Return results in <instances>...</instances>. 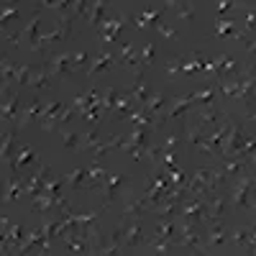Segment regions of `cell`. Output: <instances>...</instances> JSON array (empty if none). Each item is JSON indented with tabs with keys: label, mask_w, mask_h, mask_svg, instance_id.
Listing matches in <instances>:
<instances>
[{
	"label": "cell",
	"mask_w": 256,
	"mask_h": 256,
	"mask_svg": "<svg viewBox=\"0 0 256 256\" xmlns=\"http://www.w3.org/2000/svg\"><path fill=\"white\" fill-rule=\"evenodd\" d=\"M49 177H52V169L44 164L38 172H34V174L24 182V192H28V195H38V192H44V184H46Z\"/></svg>",
	"instance_id": "obj_7"
},
{
	"label": "cell",
	"mask_w": 256,
	"mask_h": 256,
	"mask_svg": "<svg viewBox=\"0 0 256 256\" xmlns=\"http://www.w3.org/2000/svg\"><path fill=\"white\" fill-rule=\"evenodd\" d=\"M90 8H92V0H74V6L70 10V16H90Z\"/></svg>",
	"instance_id": "obj_40"
},
{
	"label": "cell",
	"mask_w": 256,
	"mask_h": 256,
	"mask_svg": "<svg viewBox=\"0 0 256 256\" xmlns=\"http://www.w3.org/2000/svg\"><path fill=\"white\" fill-rule=\"evenodd\" d=\"M62 180H64V184H70V187H74V190H82L84 180H88V169L77 166V169H72V172H70L67 177H62Z\"/></svg>",
	"instance_id": "obj_33"
},
{
	"label": "cell",
	"mask_w": 256,
	"mask_h": 256,
	"mask_svg": "<svg viewBox=\"0 0 256 256\" xmlns=\"http://www.w3.org/2000/svg\"><path fill=\"white\" fill-rule=\"evenodd\" d=\"M190 3H192V0H166V6L174 8L177 16H180L182 20H192V16H195V10H192Z\"/></svg>",
	"instance_id": "obj_32"
},
{
	"label": "cell",
	"mask_w": 256,
	"mask_h": 256,
	"mask_svg": "<svg viewBox=\"0 0 256 256\" xmlns=\"http://www.w3.org/2000/svg\"><path fill=\"white\" fill-rule=\"evenodd\" d=\"M228 244L233 246H254V228H236L228 233Z\"/></svg>",
	"instance_id": "obj_24"
},
{
	"label": "cell",
	"mask_w": 256,
	"mask_h": 256,
	"mask_svg": "<svg viewBox=\"0 0 256 256\" xmlns=\"http://www.w3.org/2000/svg\"><path fill=\"white\" fill-rule=\"evenodd\" d=\"M108 6H110V0H92V8H90V24L98 28L100 26V20L108 18Z\"/></svg>",
	"instance_id": "obj_21"
},
{
	"label": "cell",
	"mask_w": 256,
	"mask_h": 256,
	"mask_svg": "<svg viewBox=\"0 0 256 256\" xmlns=\"http://www.w3.org/2000/svg\"><path fill=\"white\" fill-rule=\"evenodd\" d=\"M116 100H118V90H116V88H105V92L100 95V108H102V110L116 108Z\"/></svg>",
	"instance_id": "obj_39"
},
{
	"label": "cell",
	"mask_w": 256,
	"mask_h": 256,
	"mask_svg": "<svg viewBox=\"0 0 256 256\" xmlns=\"http://www.w3.org/2000/svg\"><path fill=\"white\" fill-rule=\"evenodd\" d=\"M177 246H182V251H190V254H202L205 238L200 236L198 223L184 220V226H177Z\"/></svg>",
	"instance_id": "obj_2"
},
{
	"label": "cell",
	"mask_w": 256,
	"mask_h": 256,
	"mask_svg": "<svg viewBox=\"0 0 256 256\" xmlns=\"http://www.w3.org/2000/svg\"><path fill=\"white\" fill-rule=\"evenodd\" d=\"M80 148H90V152H95V154L100 156V152H102V138H100L98 131H95V123H92L90 131H84V134L80 136Z\"/></svg>",
	"instance_id": "obj_16"
},
{
	"label": "cell",
	"mask_w": 256,
	"mask_h": 256,
	"mask_svg": "<svg viewBox=\"0 0 256 256\" xmlns=\"http://www.w3.org/2000/svg\"><path fill=\"white\" fill-rule=\"evenodd\" d=\"M88 62H90V56L84 54V52H82V54H72V64H74V70H77V67H84Z\"/></svg>",
	"instance_id": "obj_48"
},
{
	"label": "cell",
	"mask_w": 256,
	"mask_h": 256,
	"mask_svg": "<svg viewBox=\"0 0 256 256\" xmlns=\"http://www.w3.org/2000/svg\"><path fill=\"white\" fill-rule=\"evenodd\" d=\"M118 116H128L131 110H136V102L128 98V92L126 95H118V100H116V108H113Z\"/></svg>",
	"instance_id": "obj_36"
},
{
	"label": "cell",
	"mask_w": 256,
	"mask_h": 256,
	"mask_svg": "<svg viewBox=\"0 0 256 256\" xmlns=\"http://www.w3.org/2000/svg\"><path fill=\"white\" fill-rule=\"evenodd\" d=\"M236 70V59H233L230 54H220L216 62H212V72H230Z\"/></svg>",
	"instance_id": "obj_34"
},
{
	"label": "cell",
	"mask_w": 256,
	"mask_h": 256,
	"mask_svg": "<svg viewBox=\"0 0 256 256\" xmlns=\"http://www.w3.org/2000/svg\"><path fill=\"white\" fill-rule=\"evenodd\" d=\"M64 180H56V177H49L46 184H44V192H49V195H59V190H62Z\"/></svg>",
	"instance_id": "obj_43"
},
{
	"label": "cell",
	"mask_w": 256,
	"mask_h": 256,
	"mask_svg": "<svg viewBox=\"0 0 256 256\" xmlns=\"http://www.w3.org/2000/svg\"><path fill=\"white\" fill-rule=\"evenodd\" d=\"M131 182V177H126V174H105V180H102V184H100V192H105V205L102 208H108V205H113V200L118 198V192Z\"/></svg>",
	"instance_id": "obj_5"
},
{
	"label": "cell",
	"mask_w": 256,
	"mask_h": 256,
	"mask_svg": "<svg viewBox=\"0 0 256 256\" xmlns=\"http://www.w3.org/2000/svg\"><path fill=\"white\" fill-rule=\"evenodd\" d=\"M8 3H13V0H8Z\"/></svg>",
	"instance_id": "obj_53"
},
{
	"label": "cell",
	"mask_w": 256,
	"mask_h": 256,
	"mask_svg": "<svg viewBox=\"0 0 256 256\" xmlns=\"http://www.w3.org/2000/svg\"><path fill=\"white\" fill-rule=\"evenodd\" d=\"M72 70H74L72 54H56V56H52V62H49L52 77H54V74H67V72H72Z\"/></svg>",
	"instance_id": "obj_15"
},
{
	"label": "cell",
	"mask_w": 256,
	"mask_h": 256,
	"mask_svg": "<svg viewBox=\"0 0 256 256\" xmlns=\"http://www.w3.org/2000/svg\"><path fill=\"white\" fill-rule=\"evenodd\" d=\"M8 226L10 220L6 216H0V254H10V244H8Z\"/></svg>",
	"instance_id": "obj_37"
},
{
	"label": "cell",
	"mask_w": 256,
	"mask_h": 256,
	"mask_svg": "<svg viewBox=\"0 0 256 256\" xmlns=\"http://www.w3.org/2000/svg\"><path fill=\"white\" fill-rule=\"evenodd\" d=\"M236 8V3H233V0H220L218 3V16H226L228 10H233Z\"/></svg>",
	"instance_id": "obj_49"
},
{
	"label": "cell",
	"mask_w": 256,
	"mask_h": 256,
	"mask_svg": "<svg viewBox=\"0 0 256 256\" xmlns=\"http://www.w3.org/2000/svg\"><path fill=\"white\" fill-rule=\"evenodd\" d=\"M144 241H146V233H144V220L141 218H131V223L120 226V244L123 246L134 248V246H141Z\"/></svg>",
	"instance_id": "obj_4"
},
{
	"label": "cell",
	"mask_w": 256,
	"mask_h": 256,
	"mask_svg": "<svg viewBox=\"0 0 256 256\" xmlns=\"http://www.w3.org/2000/svg\"><path fill=\"white\" fill-rule=\"evenodd\" d=\"M0 202H3V195H0Z\"/></svg>",
	"instance_id": "obj_52"
},
{
	"label": "cell",
	"mask_w": 256,
	"mask_h": 256,
	"mask_svg": "<svg viewBox=\"0 0 256 256\" xmlns=\"http://www.w3.org/2000/svg\"><path fill=\"white\" fill-rule=\"evenodd\" d=\"M31 72H34V67H28V64H24V67H18V70H16V80H13V84H18V88H24V84H28Z\"/></svg>",
	"instance_id": "obj_41"
},
{
	"label": "cell",
	"mask_w": 256,
	"mask_h": 256,
	"mask_svg": "<svg viewBox=\"0 0 256 256\" xmlns=\"http://www.w3.org/2000/svg\"><path fill=\"white\" fill-rule=\"evenodd\" d=\"M38 24H41V16H38V13H34V18L28 20V26H26L24 31H20L18 36H8V41H13L16 46H20V41H31V44H34L36 36H38Z\"/></svg>",
	"instance_id": "obj_12"
},
{
	"label": "cell",
	"mask_w": 256,
	"mask_h": 256,
	"mask_svg": "<svg viewBox=\"0 0 256 256\" xmlns=\"http://www.w3.org/2000/svg\"><path fill=\"white\" fill-rule=\"evenodd\" d=\"M156 31H159L164 38H169V41H177V31H174L172 26H166V24H156Z\"/></svg>",
	"instance_id": "obj_46"
},
{
	"label": "cell",
	"mask_w": 256,
	"mask_h": 256,
	"mask_svg": "<svg viewBox=\"0 0 256 256\" xmlns=\"http://www.w3.org/2000/svg\"><path fill=\"white\" fill-rule=\"evenodd\" d=\"M56 205V195H49V192H38V195H34V205L31 210L34 212H46L49 208Z\"/></svg>",
	"instance_id": "obj_28"
},
{
	"label": "cell",
	"mask_w": 256,
	"mask_h": 256,
	"mask_svg": "<svg viewBox=\"0 0 256 256\" xmlns=\"http://www.w3.org/2000/svg\"><path fill=\"white\" fill-rule=\"evenodd\" d=\"M254 174L248 172L246 174V169L241 174L233 177V184H230V198H233V205H236L238 210H254Z\"/></svg>",
	"instance_id": "obj_1"
},
{
	"label": "cell",
	"mask_w": 256,
	"mask_h": 256,
	"mask_svg": "<svg viewBox=\"0 0 256 256\" xmlns=\"http://www.w3.org/2000/svg\"><path fill=\"white\" fill-rule=\"evenodd\" d=\"M146 210V202L144 198H126V208H123V220H131V218H141Z\"/></svg>",
	"instance_id": "obj_17"
},
{
	"label": "cell",
	"mask_w": 256,
	"mask_h": 256,
	"mask_svg": "<svg viewBox=\"0 0 256 256\" xmlns=\"http://www.w3.org/2000/svg\"><path fill=\"white\" fill-rule=\"evenodd\" d=\"M18 108H20V95L18 92H10L8 100L3 102V108H0V120L18 123Z\"/></svg>",
	"instance_id": "obj_13"
},
{
	"label": "cell",
	"mask_w": 256,
	"mask_h": 256,
	"mask_svg": "<svg viewBox=\"0 0 256 256\" xmlns=\"http://www.w3.org/2000/svg\"><path fill=\"white\" fill-rule=\"evenodd\" d=\"M216 34H218V36H226V38H244V36H246V34H241V31L233 28V20H230V18H226V16H218Z\"/></svg>",
	"instance_id": "obj_25"
},
{
	"label": "cell",
	"mask_w": 256,
	"mask_h": 256,
	"mask_svg": "<svg viewBox=\"0 0 256 256\" xmlns=\"http://www.w3.org/2000/svg\"><path fill=\"white\" fill-rule=\"evenodd\" d=\"M148 95H152V90H148V84H146L141 77L131 84V90H128V98H131L136 105H144V102L148 100Z\"/></svg>",
	"instance_id": "obj_23"
},
{
	"label": "cell",
	"mask_w": 256,
	"mask_h": 256,
	"mask_svg": "<svg viewBox=\"0 0 256 256\" xmlns=\"http://www.w3.org/2000/svg\"><path fill=\"white\" fill-rule=\"evenodd\" d=\"M113 64H116V54H110V52H102V54H98V56H95V62L88 67V74H90V77H95V74L105 72L108 67H113Z\"/></svg>",
	"instance_id": "obj_18"
},
{
	"label": "cell",
	"mask_w": 256,
	"mask_h": 256,
	"mask_svg": "<svg viewBox=\"0 0 256 256\" xmlns=\"http://www.w3.org/2000/svg\"><path fill=\"white\" fill-rule=\"evenodd\" d=\"M159 18H162V13H156V10H146L144 16H131L128 20H134V26H138V28H148V26H156V24H159Z\"/></svg>",
	"instance_id": "obj_30"
},
{
	"label": "cell",
	"mask_w": 256,
	"mask_h": 256,
	"mask_svg": "<svg viewBox=\"0 0 256 256\" xmlns=\"http://www.w3.org/2000/svg\"><path fill=\"white\" fill-rule=\"evenodd\" d=\"M41 228H44V233H46V236H49L52 241H54V238H62L64 233L70 230V226L64 223V218H62V216H59V220H49V223H44Z\"/></svg>",
	"instance_id": "obj_29"
},
{
	"label": "cell",
	"mask_w": 256,
	"mask_h": 256,
	"mask_svg": "<svg viewBox=\"0 0 256 256\" xmlns=\"http://www.w3.org/2000/svg\"><path fill=\"white\" fill-rule=\"evenodd\" d=\"M64 108V102H46L44 108H41V113H38V120L36 123H41L46 128V131H52V120H54V116L59 113Z\"/></svg>",
	"instance_id": "obj_20"
},
{
	"label": "cell",
	"mask_w": 256,
	"mask_h": 256,
	"mask_svg": "<svg viewBox=\"0 0 256 256\" xmlns=\"http://www.w3.org/2000/svg\"><path fill=\"white\" fill-rule=\"evenodd\" d=\"M223 118H226V113L218 108L216 102H202L200 105V110H198V126H202V128H216L218 123H223Z\"/></svg>",
	"instance_id": "obj_6"
},
{
	"label": "cell",
	"mask_w": 256,
	"mask_h": 256,
	"mask_svg": "<svg viewBox=\"0 0 256 256\" xmlns=\"http://www.w3.org/2000/svg\"><path fill=\"white\" fill-rule=\"evenodd\" d=\"M20 195H24V182L18 180V174H10L8 182H6V187H3V202L10 205V202H16Z\"/></svg>",
	"instance_id": "obj_14"
},
{
	"label": "cell",
	"mask_w": 256,
	"mask_h": 256,
	"mask_svg": "<svg viewBox=\"0 0 256 256\" xmlns=\"http://www.w3.org/2000/svg\"><path fill=\"white\" fill-rule=\"evenodd\" d=\"M166 105H169V95H164V92H152V95H148V100L141 105V108H144L148 116H152L154 120H159V118L164 116V108H166Z\"/></svg>",
	"instance_id": "obj_8"
},
{
	"label": "cell",
	"mask_w": 256,
	"mask_h": 256,
	"mask_svg": "<svg viewBox=\"0 0 256 256\" xmlns=\"http://www.w3.org/2000/svg\"><path fill=\"white\" fill-rule=\"evenodd\" d=\"M70 34H72V16L70 13H64L62 16V20L56 24V28L52 31V34H44V36H36V41L31 44V49L34 52H41L44 46H49V44H54V41H64V38H70Z\"/></svg>",
	"instance_id": "obj_3"
},
{
	"label": "cell",
	"mask_w": 256,
	"mask_h": 256,
	"mask_svg": "<svg viewBox=\"0 0 256 256\" xmlns=\"http://www.w3.org/2000/svg\"><path fill=\"white\" fill-rule=\"evenodd\" d=\"M72 6H74V0H52L49 8H56V10H62V13H70Z\"/></svg>",
	"instance_id": "obj_47"
},
{
	"label": "cell",
	"mask_w": 256,
	"mask_h": 256,
	"mask_svg": "<svg viewBox=\"0 0 256 256\" xmlns=\"http://www.w3.org/2000/svg\"><path fill=\"white\" fill-rule=\"evenodd\" d=\"M246 31L248 34L254 31V8H248V13H246Z\"/></svg>",
	"instance_id": "obj_50"
},
{
	"label": "cell",
	"mask_w": 256,
	"mask_h": 256,
	"mask_svg": "<svg viewBox=\"0 0 256 256\" xmlns=\"http://www.w3.org/2000/svg\"><path fill=\"white\" fill-rule=\"evenodd\" d=\"M154 54H156V46H154V44H146V46H144V52L138 54L144 67H148V64H154Z\"/></svg>",
	"instance_id": "obj_42"
},
{
	"label": "cell",
	"mask_w": 256,
	"mask_h": 256,
	"mask_svg": "<svg viewBox=\"0 0 256 256\" xmlns=\"http://www.w3.org/2000/svg\"><path fill=\"white\" fill-rule=\"evenodd\" d=\"M182 67H184V59L180 56V59H172V62H166V74H180L182 72Z\"/></svg>",
	"instance_id": "obj_44"
},
{
	"label": "cell",
	"mask_w": 256,
	"mask_h": 256,
	"mask_svg": "<svg viewBox=\"0 0 256 256\" xmlns=\"http://www.w3.org/2000/svg\"><path fill=\"white\" fill-rule=\"evenodd\" d=\"M41 108H44V105H41V100L38 98H34L31 102H28V108L24 110L18 116V126H28V123H36L38 120V113H41Z\"/></svg>",
	"instance_id": "obj_22"
},
{
	"label": "cell",
	"mask_w": 256,
	"mask_h": 256,
	"mask_svg": "<svg viewBox=\"0 0 256 256\" xmlns=\"http://www.w3.org/2000/svg\"><path fill=\"white\" fill-rule=\"evenodd\" d=\"M202 138H205V128L198 126V123H190V128H187V144H192L198 148L202 144Z\"/></svg>",
	"instance_id": "obj_35"
},
{
	"label": "cell",
	"mask_w": 256,
	"mask_h": 256,
	"mask_svg": "<svg viewBox=\"0 0 256 256\" xmlns=\"http://www.w3.org/2000/svg\"><path fill=\"white\" fill-rule=\"evenodd\" d=\"M13 152H16V131H8L0 138V162L13 164Z\"/></svg>",
	"instance_id": "obj_19"
},
{
	"label": "cell",
	"mask_w": 256,
	"mask_h": 256,
	"mask_svg": "<svg viewBox=\"0 0 256 256\" xmlns=\"http://www.w3.org/2000/svg\"><path fill=\"white\" fill-rule=\"evenodd\" d=\"M216 169L220 172V177H223V180H230V177L241 174L246 166H244V159H241V156H223V159H220V164H218Z\"/></svg>",
	"instance_id": "obj_10"
},
{
	"label": "cell",
	"mask_w": 256,
	"mask_h": 256,
	"mask_svg": "<svg viewBox=\"0 0 256 256\" xmlns=\"http://www.w3.org/2000/svg\"><path fill=\"white\" fill-rule=\"evenodd\" d=\"M154 236H159V238H174L177 241V223L172 218H162Z\"/></svg>",
	"instance_id": "obj_31"
},
{
	"label": "cell",
	"mask_w": 256,
	"mask_h": 256,
	"mask_svg": "<svg viewBox=\"0 0 256 256\" xmlns=\"http://www.w3.org/2000/svg\"><path fill=\"white\" fill-rule=\"evenodd\" d=\"M169 102H172V108H169V113L162 116V120H174V118H180V116L190 108L187 95H182V98H169Z\"/></svg>",
	"instance_id": "obj_26"
},
{
	"label": "cell",
	"mask_w": 256,
	"mask_h": 256,
	"mask_svg": "<svg viewBox=\"0 0 256 256\" xmlns=\"http://www.w3.org/2000/svg\"><path fill=\"white\" fill-rule=\"evenodd\" d=\"M205 244L208 246H226L228 244V230L220 220H210L208 233H205Z\"/></svg>",
	"instance_id": "obj_9"
},
{
	"label": "cell",
	"mask_w": 256,
	"mask_h": 256,
	"mask_svg": "<svg viewBox=\"0 0 256 256\" xmlns=\"http://www.w3.org/2000/svg\"><path fill=\"white\" fill-rule=\"evenodd\" d=\"M126 24H128V18H105V20H100V26H98L100 38H102V41H116V34H118Z\"/></svg>",
	"instance_id": "obj_11"
},
{
	"label": "cell",
	"mask_w": 256,
	"mask_h": 256,
	"mask_svg": "<svg viewBox=\"0 0 256 256\" xmlns=\"http://www.w3.org/2000/svg\"><path fill=\"white\" fill-rule=\"evenodd\" d=\"M41 6H52V0H41Z\"/></svg>",
	"instance_id": "obj_51"
},
{
	"label": "cell",
	"mask_w": 256,
	"mask_h": 256,
	"mask_svg": "<svg viewBox=\"0 0 256 256\" xmlns=\"http://www.w3.org/2000/svg\"><path fill=\"white\" fill-rule=\"evenodd\" d=\"M59 136H62V144L67 146V148H80V134L74 131H67V128H56Z\"/></svg>",
	"instance_id": "obj_38"
},
{
	"label": "cell",
	"mask_w": 256,
	"mask_h": 256,
	"mask_svg": "<svg viewBox=\"0 0 256 256\" xmlns=\"http://www.w3.org/2000/svg\"><path fill=\"white\" fill-rule=\"evenodd\" d=\"M28 84L36 90H49L52 88V72L49 70H34L28 77Z\"/></svg>",
	"instance_id": "obj_27"
},
{
	"label": "cell",
	"mask_w": 256,
	"mask_h": 256,
	"mask_svg": "<svg viewBox=\"0 0 256 256\" xmlns=\"http://www.w3.org/2000/svg\"><path fill=\"white\" fill-rule=\"evenodd\" d=\"M180 141H182V136H180V134H172V136H166L164 146H159V148H162V154H164V152H172L174 146H180Z\"/></svg>",
	"instance_id": "obj_45"
}]
</instances>
